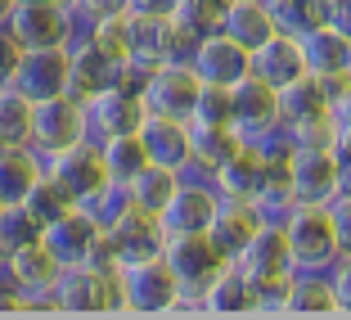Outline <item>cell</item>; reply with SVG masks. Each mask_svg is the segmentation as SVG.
I'll list each match as a JSON object with an SVG mask.
<instances>
[{"mask_svg": "<svg viewBox=\"0 0 351 320\" xmlns=\"http://www.w3.org/2000/svg\"><path fill=\"white\" fill-rule=\"evenodd\" d=\"M279 226L298 271H329L347 253V217H338L333 203H293Z\"/></svg>", "mask_w": 351, "mask_h": 320, "instance_id": "1", "label": "cell"}, {"mask_svg": "<svg viewBox=\"0 0 351 320\" xmlns=\"http://www.w3.org/2000/svg\"><path fill=\"white\" fill-rule=\"evenodd\" d=\"M45 172H50L82 207H90L99 221H104V212L122 198V185H113V176H108V167H104L99 140H77V145L50 154L45 158Z\"/></svg>", "mask_w": 351, "mask_h": 320, "instance_id": "2", "label": "cell"}, {"mask_svg": "<svg viewBox=\"0 0 351 320\" xmlns=\"http://www.w3.org/2000/svg\"><path fill=\"white\" fill-rule=\"evenodd\" d=\"M41 244L63 271L68 266H82V262H104V266H117L113 258V244H108V230L104 221L95 217L90 207H68L63 217L45 221L41 226Z\"/></svg>", "mask_w": 351, "mask_h": 320, "instance_id": "3", "label": "cell"}, {"mask_svg": "<svg viewBox=\"0 0 351 320\" xmlns=\"http://www.w3.org/2000/svg\"><path fill=\"white\" fill-rule=\"evenodd\" d=\"M162 258H167V266H171V275L180 279V293H185V298H180V311L203 316L198 298H203V289L230 266V258L217 248V239L207 235V230H194V235H167Z\"/></svg>", "mask_w": 351, "mask_h": 320, "instance_id": "4", "label": "cell"}, {"mask_svg": "<svg viewBox=\"0 0 351 320\" xmlns=\"http://www.w3.org/2000/svg\"><path fill=\"white\" fill-rule=\"evenodd\" d=\"M117 289H122V316H180V279L171 275L167 258L122 262L117 266Z\"/></svg>", "mask_w": 351, "mask_h": 320, "instance_id": "5", "label": "cell"}, {"mask_svg": "<svg viewBox=\"0 0 351 320\" xmlns=\"http://www.w3.org/2000/svg\"><path fill=\"white\" fill-rule=\"evenodd\" d=\"M54 311H68V316H122L117 266L82 262V266L59 271V284H54Z\"/></svg>", "mask_w": 351, "mask_h": 320, "instance_id": "6", "label": "cell"}, {"mask_svg": "<svg viewBox=\"0 0 351 320\" xmlns=\"http://www.w3.org/2000/svg\"><path fill=\"white\" fill-rule=\"evenodd\" d=\"M104 230H108V244H113L117 266H122V262L158 258L162 244H167V230H162V221H158V212L140 207L126 190H122V198L104 212Z\"/></svg>", "mask_w": 351, "mask_h": 320, "instance_id": "7", "label": "cell"}, {"mask_svg": "<svg viewBox=\"0 0 351 320\" xmlns=\"http://www.w3.org/2000/svg\"><path fill=\"white\" fill-rule=\"evenodd\" d=\"M0 27L19 41V50H63V45H73L82 23L73 10L50 5V0H14V10L5 14Z\"/></svg>", "mask_w": 351, "mask_h": 320, "instance_id": "8", "label": "cell"}, {"mask_svg": "<svg viewBox=\"0 0 351 320\" xmlns=\"http://www.w3.org/2000/svg\"><path fill=\"white\" fill-rule=\"evenodd\" d=\"M86 122H90V140H108V135H131L145 122V100H140V68H126L122 82L104 86V91L86 95Z\"/></svg>", "mask_w": 351, "mask_h": 320, "instance_id": "9", "label": "cell"}, {"mask_svg": "<svg viewBox=\"0 0 351 320\" xmlns=\"http://www.w3.org/2000/svg\"><path fill=\"white\" fill-rule=\"evenodd\" d=\"M59 271L63 266L45 253L41 239L0 253V279H5L14 293L27 298V311H54V284H59Z\"/></svg>", "mask_w": 351, "mask_h": 320, "instance_id": "10", "label": "cell"}, {"mask_svg": "<svg viewBox=\"0 0 351 320\" xmlns=\"http://www.w3.org/2000/svg\"><path fill=\"white\" fill-rule=\"evenodd\" d=\"M230 126L252 145H266L270 135L284 131V113H279V91L266 86L261 77H243L230 86Z\"/></svg>", "mask_w": 351, "mask_h": 320, "instance_id": "11", "label": "cell"}, {"mask_svg": "<svg viewBox=\"0 0 351 320\" xmlns=\"http://www.w3.org/2000/svg\"><path fill=\"white\" fill-rule=\"evenodd\" d=\"M194 45V32L176 14H131V68H154V63L185 59Z\"/></svg>", "mask_w": 351, "mask_h": 320, "instance_id": "12", "label": "cell"}, {"mask_svg": "<svg viewBox=\"0 0 351 320\" xmlns=\"http://www.w3.org/2000/svg\"><path fill=\"white\" fill-rule=\"evenodd\" d=\"M289 176L298 203H333L347 190V154L342 149H289Z\"/></svg>", "mask_w": 351, "mask_h": 320, "instance_id": "13", "label": "cell"}, {"mask_svg": "<svg viewBox=\"0 0 351 320\" xmlns=\"http://www.w3.org/2000/svg\"><path fill=\"white\" fill-rule=\"evenodd\" d=\"M203 91V82L194 77L185 59H171V63H154L140 73V100H145L149 113H167V117H185L194 113V100Z\"/></svg>", "mask_w": 351, "mask_h": 320, "instance_id": "14", "label": "cell"}, {"mask_svg": "<svg viewBox=\"0 0 351 320\" xmlns=\"http://www.w3.org/2000/svg\"><path fill=\"white\" fill-rule=\"evenodd\" d=\"M77 140H90V122H86V104L77 95H54V100L36 104V117H32V149L41 158L59 154V149L77 145Z\"/></svg>", "mask_w": 351, "mask_h": 320, "instance_id": "15", "label": "cell"}, {"mask_svg": "<svg viewBox=\"0 0 351 320\" xmlns=\"http://www.w3.org/2000/svg\"><path fill=\"white\" fill-rule=\"evenodd\" d=\"M185 63L194 68V77L203 86H226V91L252 73V54L239 41H230L226 32H203V36H194Z\"/></svg>", "mask_w": 351, "mask_h": 320, "instance_id": "16", "label": "cell"}, {"mask_svg": "<svg viewBox=\"0 0 351 320\" xmlns=\"http://www.w3.org/2000/svg\"><path fill=\"white\" fill-rule=\"evenodd\" d=\"M221 207V194L212 190V181L207 176H189L176 185V194L167 198V207L158 212V221H162L167 235H194V230H207L212 226V217H217Z\"/></svg>", "mask_w": 351, "mask_h": 320, "instance_id": "17", "label": "cell"}, {"mask_svg": "<svg viewBox=\"0 0 351 320\" xmlns=\"http://www.w3.org/2000/svg\"><path fill=\"white\" fill-rule=\"evenodd\" d=\"M68 77H73L68 45L63 50H23V63L14 73V91H23L32 104H41V100H54V95L68 91Z\"/></svg>", "mask_w": 351, "mask_h": 320, "instance_id": "18", "label": "cell"}, {"mask_svg": "<svg viewBox=\"0 0 351 320\" xmlns=\"http://www.w3.org/2000/svg\"><path fill=\"white\" fill-rule=\"evenodd\" d=\"M351 311V298H342L333 289V279L324 271H298L284 293V307L279 316H347Z\"/></svg>", "mask_w": 351, "mask_h": 320, "instance_id": "19", "label": "cell"}, {"mask_svg": "<svg viewBox=\"0 0 351 320\" xmlns=\"http://www.w3.org/2000/svg\"><path fill=\"white\" fill-rule=\"evenodd\" d=\"M239 145H243V135H239L230 122H189V158H185V172L189 176H212Z\"/></svg>", "mask_w": 351, "mask_h": 320, "instance_id": "20", "label": "cell"}, {"mask_svg": "<svg viewBox=\"0 0 351 320\" xmlns=\"http://www.w3.org/2000/svg\"><path fill=\"white\" fill-rule=\"evenodd\" d=\"M198 307H203V316H261L257 289H252V279L243 275L234 262L203 289Z\"/></svg>", "mask_w": 351, "mask_h": 320, "instance_id": "21", "label": "cell"}, {"mask_svg": "<svg viewBox=\"0 0 351 320\" xmlns=\"http://www.w3.org/2000/svg\"><path fill=\"white\" fill-rule=\"evenodd\" d=\"M306 73V59H302V36L293 32H275L270 41H261L252 50V77H261L266 86H289L293 77Z\"/></svg>", "mask_w": 351, "mask_h": 320, "instance_id": "22", "label": "cell"}, {"mask_svg": "<svg viewBox=\"0 0 351 320\" xmlns=\"http://www.w3.org/2000/svg\"><path fill=\"white\" fill-rule=\"evenodd\" d=\"M261 167H266L261 145L243 140V145H239L234 154L217 167V172L207 176V181H212V190H217L221 198H243V203H248V198L257 194V185H261Z\"/></svg>", "mask_w": 351, "mask_h": 320, "instance_id": "23", "label": "cell"}, {"mask_svg": "<svg viewBox=\"0 0 351 320\" xmlns=\"http://www.w3.org/2000/svg\"><path fill=\"white\" fill-rule=\"evenodd\" d=\"M140 140H145L149 163H167V167H180V172H185V158H189V122L185 117L145 113Z\"/></svg>", "mask_w": 351, "mask_h": 320, "instance_id": "24", "label": "cell"}, {"mask_svg": "<svg viewBox=\"0 0 351 320\" xmlns=\"http://www.w3.org/2000/svg\"><path fill=\"white\" fill-rule=\"evenodd\" d=\"M284 140H289L293 149H342V154H347L351 117H347V108H329V113H315V117H298V122H284Z\"/></svg>", "mask_w": 351, "mask_h": 320, "instance_id": "25", "label": "cell"}, {"mask_svg": "<svg viewBox=\"0 0 351 320\" xmlns=\"http://www.w3.org/2000/svg\"><path fill=\"white\" fill-rule=\"evenodd\" d=\"M302 59H306L311 77H333V73H351V32L338 27H311L302 36Z\"/></svg>", "mask_w": 351, "mask_h": 320, "instance_id": "26", "label": "cell"}, {"mask_svg": "<svg viewBox=\"0 0 351 320\" xmlns=\"http://www.w3.org/2000/svg\"><path fill=\"white\" fill-rule=\"evenodd\" d=\"M221 32L252 54L261 41H270V36L279 32V27H275V10H270V0H230L226 19H221Z\"/></svg>", "mask_w": 351, "mask_h": 320, "instance_id": "27", "label": "cell"}, {"mask_svg": "<svg viewBox=\"0 0 351 320\" xmlns=\"http://www.w3.org/2000/svg\"><path fill=\"white\" fill-rule=\"evenodd\" d=\"M257 230H261L257 207L243 203V198H221V207H217V217H212V226H207V235L217 239V248L234 262L239 253H243V244H248Z\"/></svg>", "mask_w": 351, "mask_h": 320, "instance_id": "28", "label": "cell"}, {"mask_svg": "<svg viewBox=\"0 0 351 320\" xmlns=\"http://www.w3.org/2000/svg\"><path fill=\"white\" fill-rule=\"evenodd\" d=\"M45 172V158L32 145H0V203H23L36 176Z\"/></svg>", "mask_w": 351, "mask_h": 320, "instance_id": "29", "label": "cell"}, {"mask_svg": "<svg viewBox=\"0 0 351 320\" xmlns=\"http://www.w3.org/2000/svg\"><path fill=\"white\" fill-rule=\"evenodd\" d=\"M329 108H342V104H333L329 86L320 82V77H293L289 86H279V113H284V122H298V117H315V113H329Z\"/></svg>", "mask_w": 351, "mask_h": 320, "instance_id": "30", "label": "cell"}, {"mask_svg": "<svg viewBox=\"0 0 351 320\" xmlns=\"http://www.w3.org/2000/svg\"><path fill=\"white\" fill-rule=\"evenodd\" d=\"M185 181V172L180 167H167V163H149V167H140V172L126 181V194L135 198L140 207H149V212H162L167 207V198L176 194V185Z\"/></svg>", "mask_w": 351, "mask_h": 320, "instance_id": "31", "label": "cell"}, {"mask_svg": "<svg viewBox=\"0 0 351 320\" xmlns=\"http://www.w3.org/2000/svg\"><path fill=\"white\" fill-rule=\"evenodd\" d=\"M99 154H104L108 176H113V185H126V181H131L140 167H149V154H145V140H140V131L99 140Z\"/></svg>", "mask_w": 351, "mask_h": 320, "instance_id": "32", "label": "cell"}, {"mask_svg": "<svg viewBox=\"0 0 351 320\" xmlns=\"http://www.w3.org/2000/svg\"><path fill=\"white\" fill-rule=\"evenodd\" d=\"M36 104L14 86H0V145H32Z\"/></svg>", "mask_w": 351, "mask_h": 320, "instance_id": "33", "label": "cell"}, {"mask_svg": "<svg viewBox=\"0 0 351 320\" xmlns=\"http://www.w3.org/2000/svg\"><path fill=\"white\" fill-rule=\"evenodd\" d=\"M270 10H275V27L293 36H306L311 27L329 23V0H270Z\"/></svg>", "mask_w": 351, "mask_h": 320, "instance_id": "34", "label": "cell"}, {"mask_svg": "<svg viewBox=\"0 0 351 320\" xmlns=\"http://www.w3.org/2000/svg\"><path fill=\"white\" fill-rule=\"evenodd\" d=\"M23 207H27L32 217H36V221H41V226H45V221L63 217L68 207H77V198L68 194V190H63V185H59V181H54L50 172H41V176H36V185H32L27 194H23Z\"/></svg>", "mask_w": 351, "mask_h": 320, "instance_id": "35", "label": "cell"}, {"mask_svg": "<svg viewBox=\"0 0 351 320\" xmlns=\"http://www.w3.org/2000/svg\"><path fill=\"white\" fill-rule=\"evenodd\" d=\"M32 239H41V221L32 217L23 203L0 207V253H10V248H19V244H32Z\"/></svg>", "mask_w": 351, "mask_h": 320, "instance_id": "36", "label": "cell"}, {"mask_svg": "<svg viewBox=\"0 0 351 320\" xmlns=\"http://www.w3.org/2000/svg\"><path fill=\"white\" fill-rule=\"evenodd\" d=\"M226 10H230V0H176V19L185 23L194 36H203V32H221Z\"/></svg>", "mask_w": 351, "mask_h": 320, "instance_id": "37", "label": "cell"}, {"mask_svg": "<svg viewBox=\"0 0 351 320\" xmlns=\"http://www.w3.org/2000/svg\"><path fill=\"white\" fill-rule=\"evenodd\" d=\"M189 122H230V91L226 86H203Z\"/></svg>", "mask_w": 351, "mask_h": 320, "instance_id": "38", "label": "cell"}, {"mask_svg": "<svg viewBox=\"0 0 351 320\" xmlns=\"http://www.w3.org/2000/svg\"><path fill=\"white\" fill-rule=\"evenodd\" d=\"M77 23H104V19H113V14H126V0H77L73 5Z\"/></svg>", "mask_w": 351, "mask_h": 320, "instance_id": "39", "label": "cell"}, {"mask_svg": "<svg viewBox=\"0 0 351 320\" xmlns=\"http://www.w3.org/2000/svg\"><path fill=\"white\" fill-rule=\"evenodd\" d=\"M19 63H23L19 41H14L10 32L0 27V86H14V73H19Z\"/></svg>", "mask_w": 351, "mask_h": 320, "instance_id": "40", "label": "cell"}, {"mask_svg": "<svg viewBox=\"0 0 351 320\" xmlns=\"http://www.w3.org/2000/svg\"><path fill=\"white\" fill-rule=\"evenodd\" d=\"M131 14H176V0H126Z\"/></svg>", "mask_w": 351, "mask_h": 320, "instance_id": "41", "label": "cell"}, {"mask_svg": "<svg viewBox=\"0 0 351 320\" xmlns=\"http://www.w3.org/2000/svg\"><path fill=\"white\" fill-rule=\"evenodd\" d=\"M0 311H27V298H23V293H14L5 279H0Z\"/></svg>", "mask_w": 351, "mask_h": 320, "instance_id": "42", "label": "cell"}, {"mask_svg": "<svg viewBox=\"0 0 351 320\" xmlns=\"http://www.w3.org/2000/svg\"><path fill=\"white\" fill-rule=\"evenodd\" d=\"M14 10V0H0V23H5V14Z\"/></svg>", "mask_w": 351, "mask_h": 320, "instance_id": "43", "label": "cell"}, {"mask_svg": "<svg viewBox=\"0 0 351 320\" xmlns=\"http://www.w3.org/2000/svg\"><path fill=\"white\" fill-rule=\"evenodd\" d=\"M50 5H63V10H73V5H77V0H50Z\"/></svg>", "mask_w": 351, "mask_h": 320, "instance_id": "44", "label": "cell"}, {"mask_svg": "<svg viewBox=\"0 0 351 320\" xmlns=\"http://www.w3.org/2000/svg\"><path fill=\"white\" fill-rule=\"evenodd\" d=\"M0 207H5V203H0Z\"/></svg>", "mask_w": 351, "mask_h": 320, "instance_id": "45", "label": "cell"}]
</instances>
